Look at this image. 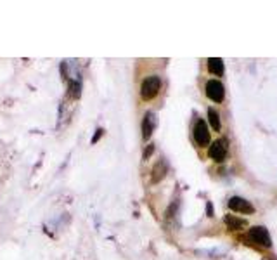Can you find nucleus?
I'll use <instances>...</instances> for the list:
<instances>
[{
    "label": "nucleus",
    "instance_id": "1",
    "mask_svg": "<svg viewBox=\"0 0 277 260\" xmlns=\"http://www.w3.org/2000/svg\"><path fill=\"white\" fill-rule=\"evenodd\" d=\"M159 89H161V78L158 75H151V77H146L142 80V85H140V97L144 101H151L158 96Z\"/></svg>",
    "mask_w": 277,
    "mask_h": 260
},
{
    "label": "nucleus",
    "instance_id": "2",
    "mask_svg": "<svg viewBox=\"0 0 277 260\" xmlns=\"http://www.w3.org/2000/svg\"><path fill=\"white\" fill-rule=\"evenodd\" d=\"M248 238L249 241L256 243V245L263 246V248H270L272 246V239H270V234H268L267 227L263 226H255L251 227L248 232Z\"/></svg>",
    "mask_w": 277,
    "mask_h": 260
},
{
    "label": "nucleus",
    "instance_id": "3",
    "mask_svg": "<svg viewBox=\"0 0 277 260\" xmlns=\"http://www.w3.org/2000/svg\"><path fill=\"white\" fill-rule=\"evenodd\" d=\"M227 151H229L227 139H218V141H215V143H212V146L208 148V156L213 161L222 163V161L227 158Z\"/></svg>",
    "mask_w": 277,
    "mask_h": 260
},
{
    "label": "nucleus",
    "instance_id": "4",
    "mask_svg": "<svg viewBox=\"0 0 277 260\" xmlns=\"http://www.w3.org/2000/svg\"><path fill=\"white\" fill-rule=\"evenodd\" d=\"M193 136H194V141H196L198 146H208L210 144V130H208V125L206 121L203 120H198L196 125H194V130H193Z\"/></svg>",
    "mask_w": 277,
    "mask_h": 260
},
{
    "label": "nucleus",
    "instance_id": "5",
    "mask_svg": "<svg viewBox=\"0 0 277 260\" xmlns=\"http://www.w3.org/2000/svg\"><path fill=\"white\" fill-rule=\"evenodd\" d=\"M206 96H208L213 102L224 101L225 89H224V85H222V82H218V80H208L206 82Z\"/></svg>",
    "mask_w": 277,
    "mask_h": 260
},
{
    "label": "nucleus",
    "instance_id": "6",
    "mask_svg": "<svg viewBox=\"0 0 277 260\" xmlns=\"http://www.w3.org/2000/svg\"><path fill=\"white\" fill-rule=\"evenodd\" d=\"M229 208L232 212H239V214H255V207L244 198H239V196H232L229 200Z\"/></svg>",
    "mask_w": 277,
    "mask_h": 260
},
{
    "label": "nucleus",
    "instance_id": "7",
    "mask_svg": "<svg viewBox=\"0 0 277 260\" xmlns=\"http://www.w3.org/2000/svg\"><path fill=\"white\" fill-rule=\"evenodd\" d=\"M156 127V118L153 113H146V116H144V120H142V137H144V141H147L151 136H153V130Z\"/></svg>",
    "mask_w": 277,
    "mask_h": 260
},
{
    "label": "nucleus",
    "instance_id": "8",
    "mask_svg": "<svg viewBox=\"0 0 277 260\" xmlns=\"http://www.w3.org/2000/svg\"><path fill=\"white\" fill-rule=\"evenodd\" d=\"M224 222H225V226H227L229 229H232V231H239V229H243V227L248 226L246 220H244V219H237L236 215H225L224 217Z\"/></svg>",
    "mask_w": 277,
    "mask_h": 260
},
{
    "label": "nucleus",
    "instance_id": "9",
    "mask_svg": "<svg viewBox=\"0 0 277 260\" xmlns=\"http://www.w3.org/2000/svg\"><path fill=\"white\" fill-rule=\"evenodd\" d=\"M166 170H168V167H166V161L165 160H159L158 163L154 165V168H153V175H151V180L156 184V182H159V180L163 179V177L166 175Z\"/></svg>",
    "mask_w": 277,
    "mask_h": 260
},
{
    "label": "nucleus",
    "instance_id": "10",
    "mask_svg": "<svg viewBox=\"0 0 277 260\" xmlns=\"http://www.w3.org/2000/svg\"><path fill=\"white\" fill-rule=\"evenodd\" d=\"M208 72L212 75H217V77H222L225 72L224 61H222L220 57H210L208 59Z\"/></svg>",
    "mask_w": 277,
    "mask_h": 260
},
{
    "label": "nucleus",
    "instance_id": "11",
    "mask_svg": "<svg viewBox=\"0 0 277 260\" xmlns=\"http://www.w3.org/2000/svg\"><path fill=\"white\" fill-rule=\"evenodd\" d=\"M68 96L71 97V99H78V97L81 96V82L80 80H71V82H69Z\"/></svg>",
    "mask_w": 277,
    "mask_h": 260
},
{
    "label": "nucleus",
    "instance_id": "12",
    "mask_svg": "<svg viewBox=\"0 0 277 260\" xmlns=\"http://www.w3.org/2000/svg\"><path fill=\"white\" fill-rule=\"evenodd\" d=\"M208 120H210V125H212L213 130H220V115L217 113L215 108L208 109Z\"/></svg>",
    "mask_w": 277,
    "mask_h": 260
},
{
    "label": "nucleus",
    "instance_id": "13",
    "mask_svg": "<svg viewBox=\"0 0 277 260\" xmlns=\"http://www.w3.org/2000/svg\"><path fill=\"white\" fill-rule=\"evenodd\" d=\"M153 151H154V144H147V148L144 149L142 160H149V156L153 155Z\"/></svg>",
    "mask_w": 277,
    "mask_h": 260
},
{
    "label": "nucleus",
    "instance_id": "14",
    "mask_svg": "<svg viewBox=\"0 0 277 260\" xmlns=\"http://www.w3.org/2000/svg\"><path fill=\"white\" fill-rule=\"evenodd\" d=\"M103 134H104V130H103V128H97V130H96V136L92 137V144H96L97 141H99L101 137H103Z\"/></svg>",
    "mask_w": 277,
    "mask_h": 260
},
{
    "label": "nucleus",
    "instance_id": "15",
    "mask_svg": "<svg viewBox=\"0 0 277 260\" xmlns=\"http://www.w3.org/2000/svg\"><path fill=\"white\" fill-rule=\"evenodd\" d=\"M206 214H208V217H213V207H212V203L206 205Z\"/></svg>",
    "mask_w": 277,
    "mask_h": 260
}]
</instances>
